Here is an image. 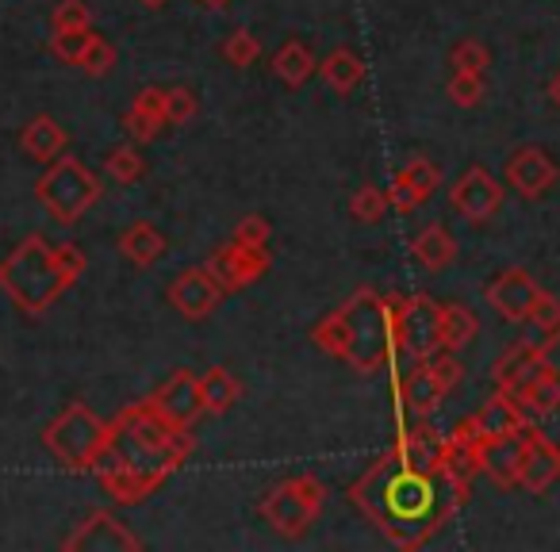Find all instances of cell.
<instances>
[{
  "mask_svg": "<svg viewBox=\"0 0 560 552\" xmlns=\"http://www.w3.org/2000/svg\"><path fill=\"white\" fill-rule=\"evenodd\" d=\"M549 357V342L545 338H537V342H518L511 345V350L503 353V357L491 365V384H495L499 391L511 388L518 376H526L534 365H541V361Z\"/></svg>",
  "mask_w": 560,
  "mask_h": 552,
  "instance_id": "d4e9b609",
  "label": "cell"
},
{
  "mask_svg": "<svg viewBox=\"0 0 560 552\" xmlns=\"http://www.w3.org/2000/svg\"><path fill=\"white\" fill-rule=\"evenodd\" d=\"M89 261L73 242H47L43 234H27L4 261H0V292L12 300L24 315L39 319L58 296L73 289L85 277Z\"/></svg>",
  "mask_w": 560,
  "mask_h": 552,
  "instance_id": "277c9868",
  "label": "cell"
},
{
  "mask_svg": "<svg viewBox=\"0 0 560 552\" xmlns=\"http://www.w3.org/2000/svg\"><path fill=\"white\" fill-rule=\"evenodd\" d=\"M557 180H560V165L545 146H518L506 157V185L522 200H541Z\"/></svg>",
  "mask_w": 560,
  "mask_h": 552,
  "instance_id": "5bb4252c",
  "label": "cell"
},
{
  "mask_svg": "<svg viewBox=\"0 0 560 552\" xmlns=\"http://www.w3.org/2000/svg\"><path fill=\"white\" fill-rule=\"evenodd\" d=\"M162 111H165V127H180L200 111V101H196L192 89L173 85V89H165V108Z\"/></svg>",
  "mask_w": 560,
  "mask_h": 552,
  "instance_id": "8d00e7d4",
  "label": "cell"
},
{
  "mask_svg": "<svg viewBox=\"0 0 560 552\" xmlns=\"http://www.w3.org/2000/svg\"><path fill=\"white\" fill-rule=\"evenodd\" d=\"M522 453H526V437L506 434V437H491L480 442V457H483V475H488L495 488L514 491L518 488V468H522Z\"/></svg>",
  "mask_w": 560,
  "mask_h": 552,
  "instance_id": "ffe728a7",
  "label": "cell"
},
{
  "mask_svg": "<svg viewBox=\"0 0 560 552\" xmlns=\"http://www.w3.org/2000/svg\"><path fill=\"white\" fill-rule=\"evenodd\" d=\"M203 269H208L219 281V289L231 296V292H246L249 284L265 281V272L272 269V257L265 246H238V242H226V246L211 249Z\"/></svg>",
  "mask_w": 560,
  "mask_h": 552,
  "instance_id": "9c48e42d",
  "label": "cell"
},
{
  "mask_svg": "<svg viewBox=\"0 0 560 552\" xmlns=\"http://www.w3.org/2000/svg\"><path fill=\"white\" fill-rule=\"evenodd\" d=\"M526 411H522L518 403H514L506 391L495 388V396L488 399V403L480 407L476 414H468L465 419V430L476 437V442H491V437H506V434H518L522 426H526Z\"/></svg>",
  "mask_w": 560,
  "mask_h": 552,
  "instance_id": "d6986e66",
  "label": "cell"
},
{
  "mask_svg": "<svg viewBox=\"0 0 560 552\" xmlns=\"http://www.w3.org/2000/svg\"><path fill=\"white\" fill-rule=\"evenodd\" d=\"M522 437H526V453H522L518 488L526 495H545L560 480V445L545 430H537L534 422L522 426Z\"/></svg>",
  "mask_w": 560,
  "mask_h": 552,
  "instance_id": "4fadbf2b",
  "label": "cell"
},
{
  "mask_svg": "<svg viewBox=\"0 0 560 552\" xmlns=\"http://www.w3.org/2000/svg\"><path fill=\"white\" fill-rule=\"evenodd\" d=\"M226 292L219 289V281L211 277L203 265H196V269H185L173 277L170 292H165V300H170V307L180 315L185 322H203L211 319V315L219 312V304H223Z\"/></svg>",
  "mask_w": 560,
  "mask_h": 552,
  "instance_id": "8fae6325",
  "label": "cell"
},
{
  "mask_svg": "<svg viewBox=\"0 0 560 552\" xmlns=\"http://www.w3.org/2000/svg\"><path fill=\"white\" fill-rule=\"evenodd\" d=\"M78 70L85 73V78H108V73L116 70V47H112L104 35H96V39L89 43L85 55H81Z\"/></svg>",
  "mask_w": 560,
  "mask_h": 552,
  "instance_id": "d590c367",
  "label": "cell"
},
{
  "mask_svg": "<svg viewBox=\"0 0 560 552\" xmlns=\"http://www.w3.org/2000/svg\"><path fill=\"white\" fill-rule=\"evenodd\" d=\"M450 208L457 211L460 219H468L472 226H483L503 208V185H499L483 165H472V169H465L450 185Z\"/></svg>",
  "mask_w": 560,
  "mask_h": 552,
  "instance_id": "30bf717a",
  "label": "cell"
},
{
  "mask_svg": "<svg viewBox=\"0 0 560 552\" xmlns=\"http://www.w3.org/2000/svg\"><path fill=\"white\" fill-rule=\"evenodd\" d=\"M503 391L522 407V411L534 414V419H549V414H557L560 411V368H557V361H552V353L541 361V365H534L526 376H518V380Z\"/></svg>",
  "mask_w": 560,
  "mask_h": 552,
  "instance_id": "9a60e30c",
  "label": "cell"
},
{
  "mask_svg": "<svg viewBox=\"0 0 560 552\" xmlns=\"http://www.w3.org/2000/svg\"><path fill=\"white\" fill-rule=\"evenodd\" d=\"M442 188V165H434L430 157H415L404 169L392 177L388 203L404 215H411L415 208H422L427 200H434V192Z\"/></svg>",
  "mask_w": 560,
  "mask_h": 552,
  "instance_id": "e0dca14e",
  "label": "cell"
},
{
  "mask_svg": "<svg viewBox=\"0 0 560 552\" xmlns=\"http://www.w3.org/2000/svg\"><path fill=\"white\" fill-rule=\"evenodd\" d=\"M529 322H534L541 334H552V330L560 327V300L552 296V292L541 289V296H537L534 312H529Z\"/></svg>",
  "mask_w": 560,
  "mask_h": 552,
  "instance_id": "b9f144b4",
  "label": "cell"
},
{
  "mask_svg": "<svg viewBox=\"0 0 560 552\" xmlns=\"http://www.w3.org/2000/svg\"><path fill=\"white\" fill-rule=\"evenodd\" d=\"M396 396H399V403L407 407L411 419H430V414L442 407L445 391H442V384L434 380L427 361H415L411 373H407L404 380H396Z\"/></svg>",
  "mask_w": 560,
  "mask_h": 552,
  "instance_id": "44dd1931",
  "label": "cell"
},
{
  "mask_svg": "<svg viewBox=\"0 0 560 552\" xmlns=\"http://www.w3.org/2000/svg\"><path fill=\"white\" fill-rule=\"evenodd\" d=\"M480 338V319L465 304H442V350L460 353Z\"/></svg>",
  "mask_w": 560,
  "mask_h": 552,
  "instance_id": "f1b7e54d",
  "label": "cell"
},
{
  "mask_svg": "<svg viewBox=\"0 0 560 552\" xmlns=\"http://www.w3.org/2000/svg\"><path fill=\"white\" fill-rule=\"evenodd\" d=\"M445 93H450V101L457 104V108H480L483 96H488V78H483V73H457L453 70Z\"/></svg>",
  "mask_w": 560,
  "mask_h": 552,
  "instance_id": "d6a6232c",
  "label": "cell"
},
{
  "mask_svg": "<svg viewBox=\"0 0 560 552\" xmlns=\"http://www.w3.org/2000/svg\"><path fill=\"white\" fill-rule=\"evenodd\" d=\"M272 78L280 81V85H289V89H300L312 81V73L319 70V62H315V55L304 47L300 39H289L284 47L272 55Z\"/></svg>",
  "mask_w": 560,
  "mask_h": 552,
  "instance_id": "484cf974",
  "label": "cell"
},
{
  "mask_svg": "<svg viewBox=\"0 0 560 552\" xmlns=\"http://www.w3.org/2000/svg\"><path fill=\"white\" fill-rule=\"evenodd\" d=\"M450 66L457 73H483V78H488L491 55L480 39H460V43H453V50H450Z\"/></svg>",
  "mask_w": 560,
  "mask_h": 552,
  "instance_id": "836d02e7",
  "label": "cell"
},
{
  "mask_svg": "<svg viewBox=\"0 0 560 552\" xmlns=\"http://www.w3.org/2000/svg\"><path fill=\"white\" fill-rule=\"evenodd\" d=\"M93 39H96L93 27H85V32H55V35H50V55H55L58 62H66V66H78L81 55H85Z\"/></svg>",
  "mask_w": 560,
  "mask_h": 552,
  "instance_id": "e575fe53",
  "label": "cell"
},
{
  "mask_svg": "<svg viewBox=\"0 0 560 552\" xmlns=\"http://www.w3.org/2000/svg\"><path fill=\"white\" fill-rule=\"evenodd\" d=\"M70 146V131L58 124L55 116H35L32 124L20 131V150H24L32 162H55V157L66 154Z\"/></svg>",
  "mask_w": 560,
  "mask_h": 552,
  "instance_id": "7402d4cb",
  "label": "cell"
},
{
  "mask_svg": "<svg viewBox=\"0 0 560 552\" xmlns=\"http://www.w3.org/2000/svg\"><path fill=\"white\" fill-rule=\"evenodd\" d=\"M104 173H108L116 185L131 188L147 177V157L139 154V146H116V150H108V157H104Z\"/></svg>",
  "mask_w": 560,
  "mask_h": 552,
  "instance_id": "f546056e",
  "label": "cell"
},
{
  "mask_svg": "<svg viewBox=\"0 0 560 552\" xmlns=\"http://www.w3.org/2000/svg\"><path fill=\"white\" fill-rule=\"evenodd\" d=\"M219 55H223V62L226 66H234V70H249V66L261 58V39L257 35H249V32H231L223 39V47H219Z\"/></svg>",
  "mask_w": 560,
  "mask_h": 552,
  "instance_id": "1f68e13d",
  "label": "cell"
},
{
  "mask_svg": "<svg viewBox=\"0 0 560 552\" xmlns=\"http://www.w3.org/2000/svg\"><path fill=\"white\" fill-rule=\"evenodd\" d=\"M200 399H203V414H226L242 399V384L234 380L231 368L215 365L200 376Z\"/></svg>",
  "mask_w": 560,
  "mask_h": 552,
  "instance_id": "83f0119b",
  "label": "cell"
},
{
  "mask_svg": "<svg viewBox=\"0 0 560 552\" xmlns=\"http://www.w3.org/2000/svg\"><path fill=\"white\" fill-rule=\"evenodd\" d=\"M192 453L185 426H173L154 403H131L108 422V437L93 472L119 506H139L170 483Z\"/></svg>",
  "mask_w": 560,
  "mask_h": 552,
  "instance_id": "7a4b0ae2",
  "label": "cell"
},
{
  "mask_svg": "<svg viewBox=\"0 0 560 552\" xmlns=\"http://www.w3.org/2000/svg\"><path fill=\"white\" fill-rule=\"evenodd\" d=\"M396 327H399V353H407L411 361H430L442 350V304L434 296H427V292L399 296Z\"/></svg>",
  "mask_w": 560,
  "mask_h": 552,
  "instance_id": "ba28073f",
  "label": "cell"
},
{
  "mask_svg": "<svg viewBox=\"0 0 560 552\" xmlns=\"http://www.w3.org/2000/svg\"><path fill=\"white\" fill-rule=\"evenodd\" d=\"M50 27L55 32H85V27H93L89 4L85 0H58L55 12H50Z\"/></svg>",
  "mask_w": 560,
  "mask_h": 552,
  "instance_id": "74e56055",
  "label": "cell"
},
{
  "mask_svg": "<svg viewBox=\"0 0 560 552\" xmlns=\"http://www.w3.org/2000/svg\"><path fill=\"white\" fill-rule=\"evenodd\" d=\"M537 296H541V284H537L526 269H518V265L495 272L491 284L483 289L488 307L506 322H529V312H534Z\"/></svg>",
  "mask_w": 560,
  "mask_h": 552,
  "instance_id": "7c38bea8",
  "label": "cell"
},
{
  "mask_svg": "<svg viewBox=\"0 0 560 552\" xmlns=\"http://www.w3.org/2000/svg\"><path fill=\"white\" fill-rule=\"evenodd\" d=\"M104 437H108V422L96 419L85 403H66L43 426V445L66 472H93L96 457L104 449Z\"/></svg>",
  "mask_w": 560,
  "mask_h": 552,
  "instance_id": "5b68a950",
  "label": "cell"
},
{
  "mask_svg": "<svg viewBox=\"0 0 560 552\" xmlns=\"http://www.w3.org/2000/svg\"><path fill=\"white\" fill-rule=\"evenodd\" d=\"M269 238H272V223L265 215H257V211L242 215L231 234V242H238V246H269Z\"/></svg>",
  "mask_w": 560,
  "mask_h": 552,
  "instance_id": "f35d334b",
  "label": "cell"
},
{
  "mask_svg": "<svg viewBox=\"0 0 560 552\" xmlns=\"http://www.w3.org/2000/svg\"><path fill=\"white\" fill-rule=\"evenodd\" d=\"M549 104H552V108L560 111V73H557V78L549 81Z\"/></svg>",
  "mask_w": 560,
  "mask_h": 552,
  "instance_id": "7bdbcfd3",
  "label": "cell"
},
{
  "mask_svg": "<svg viewBox=\"0 0 560 552\" xmlns=\"http://www.w3.org/2000/svg\"><path fill=\"white\" fill-rule=\"evenodd\" d=\"M62 549L66 552H108V549L127 552L131 549L135 552V549H142V541L112 510H96V514H89L81 526H73V533L62 541Z\"/></svg>",
  "mask_w": 560,
  "mask_h": 552,
  "instance_id": "2e32d148",
  "label": "cell"
},
{
  "mask_svg": "<svg viewBox=\"0 0 560 552\" xmlns=\"http://www.w3.org/2000/svg\"><path fill=\"white\" fill-rule=\"evenodd\" d=\"M196 4H203V9H211V12H215V9H226V4H231V0H196Z\"/></svg>",
  "mask_w": 560,
  "mask_h": 552,
  "instance_id": "f6af8a7d",
  "label": "cell"
},
{
  "mask_svg": "<svg viewBox=\"0 0 560 552\" xmlns=\"http://www.w3.org/2000/svg\"><path fill=\"white\" fill-rule=\"evenodd\" d=\"M388 208H392L388 192H384V188H376V185H361L358 192H353V200H350V215H353V223H361V226L384 223Z\"/></svg>",
  "mask_w": 560,
  "mask_h": 552,
  "instance_id": "4dcf8cb0",
  "label": "cell"
},
{
  "mask_svg": "<svg viewBox=\"0 0 560 552\" xmlns=\"http://www.w3.org/2000/svg\"><path fill=\"white\" fill-rule=\"evenodd\" d=\"M162 119L158 116H150V111H142V108H127L124 111V131L131 134L135 142H150V139H158V131H162Z\"/></svg>",
  "mask_w": 560,
  "mask_h": 552,
  "instance_id": "60d3db41",
  "label": "cell"
},
{
  "mask_svg": "<svg viewBox=\"0 0 560 552\" xmlns=\"http://www.w3.org/2000/svg\"><path fill=\"white\" fill-rule=\"evenodd\" d=\"M139 4H142V9H147V12H158V9H165L170 0H139Z\"/></svg>",
  "mask_w": 560,
  "mask_h": 552,
  "instance_id": "ee69618b",
  "label": "cell"
},
{
  "mask_svg": "<svg viewBox=\"0 0 560 552\" xmlns=\"http://www.w3.org/2000/svg\"><path fill=\"white\" fill-rule=\"evenodd\" d=\"M411 257H415V265H419V269L442 272V269H450V265L457 261V238H453L445 223H430L411 238Z\"/></svg>",
  "mask_w": 560,
  "mask_h": 552,
  "instance_id": "cb8c5ba5",
  "label": "cell"
},
{
  "mask_svg": "<svg viewBox=\"0 0 560 552\" xmlns=\"http://www.w3.org/2000/svg\"><path fill=\"white\" fill-rule=\"evenodd\" d=\"M399 296H381L373 289H358L342 307L323 315L312 330V342L327 357L342 361L358 376H373L399 357L396 327Z\"/></svg>",
  "mask_w": 560,
  "mask_h": 552,
  "instance_id": "3957f363",
  "label": "cell"
},
{
  "mask_svg": "<svg viewBox=\"0 0 560 552\" xmlns=\"http://www.w3.org/2000/svg\"><path fill=\"white\" fill-rule=\"evenodd\" d=\"M165 249H170V238H165L154 223H147V219H139V223H131L119 234V254H124V261L135 265V269L158 265L165 257Z\"/></svg>",
  "mask_w": 560,
  "mask_h": 552,
  "instance_id": "603a6c76",
  "label": "cell"
},
{
  "mask_svg": "<svg viewBox=\"0 0 560 552\" xmlns=\"http://www.w3.org/2000/svg\"><path fill=\"white\" fill-rule=\"evenodd\" d=\"M101 177H96L93 169H89L81 157H55L50 162V169L39 177V185H35V196H39V203L50 211V219L62 226H73L81 223V215H85L89 208H93L96 200H101Z\"/></svg>",
  "mask_w": 560,
  "mask_h": 552,
  "instance_id": "8992f818",
  "label": "cell"
},
{
  "mask_svg": "<svg viewBox=\"0 0 560 552\" xmlns=\"http://www.w3.org/2000/svg\"><path fill=\"white\" fill-rule=\"evenodd\" d=\"M323 506H327V488H323L315 475H292V480L277 483V488L261 498V518L272 533L300 541V537L319 521Z\"/></svg>",
  "mask_w": 560,
  "mask_h": 552,
  "instance_id": "52a82bcc",
  "label": "cell"
},
{
  "mask_svg": "<svg viewBox=\"0 0 560 552\" xmlns=\"http://www.w3.org/2000/svg\"><path fill=\"white\" fill-rule=\"evenodd\" d=\"M472 488L453 483L442 468H422L399 449L373 460L350 488V503L399 549H422L468 503Z\"/></svg>",
  "mask_w": 560,
  "mask_h": 552,
  "instance_id": "6da1fadb",
  "label": "cell"
},
{
  "mask_svg": "<svg viewBox=\"0 0 560 552\" xmlns=\"http://www.w3.org/2000/svg\"><path fill=\"white\" fill-rule=\"evenodd\" d=\"M150 403L173 422V426L192 430V422L203 414V399H200V376L188 373V368H177L162 388L150 396Z\"/></svg>",
  "mask_w": 560,
  "mask_h": 552,
  "instance_id": "ac0fdd59",
  "label": "cell"
},
{
  "mask_svg": "<svg viewBox=\"0 0 560 552\" xmlns=\"http://www.w3.org/2000/svg\"><path fill=\"white\" fill-rule=\"evenodd\" d=\"M319 73H323V81H327V85L335 89L338 96H350L353 89L365 81V62H361V58L353 55L350 47H338V50H330V55L319 62Z\"/></svg>",
  "mask_w": 560,
  "mask_h": 552,
  "instance_id": "4316f807",
  "label": "cell"
},
{
  "mask_svg": "<svg viewBox=\"0 0 560 552\" xmlns=\"http://www.w3.org/2000/svg\"><path fill=\"white\" fill-rule=\"evenodd\" d=\"M430 365V373H434V380L442 384V391L450 396L453 388H457L460 380H465V365L457 361V353H450V350H438L434 357L427 361Z\"/></svg>",
  "mask_w": 560,
  "mask_h": 552,
  "instance_id": "ab89813d",
  "label": "cell"
}]
</instances>
